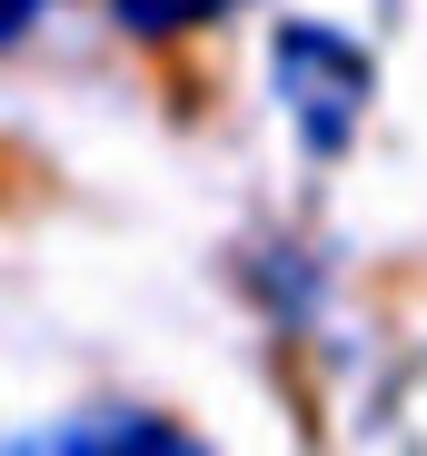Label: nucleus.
Returning a JSON list of instances; mask_svg holds the SVG:
<instances>
[{"instance_id":"obj_1","label":"nucleus","mask_w":427,"mask_h":456,"mask_svg":"<svg viewBox=\"0 0 427 456\" xmlns=\"http://www.w3.org/2000/svg\"><path fill=\"white\" fill-rule=\"evenodd\" d=\"M268 80H278V110H289V129L318 149V159H338L348 139H358L368 100H378V60L328 30V20H278L268 40Z\"/></svg>"},{"instance_id":"obj_2","label":"nucleus","mask_w":427,"mask_h":456,"mask_svg":"<svg viewBox=\"0 0 427 456\" xmlns=\"http://www.w3.org/2000/svg\"><path fill=\"white\" fill-rule=\"evenodd\" d=\"M11 456H209L199 436H179L169 417H139V407H90V417H60L50 436L11 446Z\"/></svg>"},{"instance_id":"obj_3","label":"nucleus","mask_w":427,"mask_h":456,"mask_svg":"<svg viewBox=\"0 0 427 456\" xmlns=\"http://www.w3.org/2000/svg\"><path fill=\"white\" fill-rule=\"evenodd\" d=\"M119 11V30H139V40H169V30H199V20H219L229 0H110Z\"/></svg>"},{"instance_id":"obj_4","label":"nucleus","mask_w":427,"mask_h":456,"mask_svg":"<svg viewBox=\"0 0 427 456\" xmlns=\"http://www.w3.org/2000/svg\"><path fill=\"white\" fill-rule=\"evenodd\" d=\"M30 11H40V0H0V50H11V40L30 30Z\"/></svg>"}]
</instances>
